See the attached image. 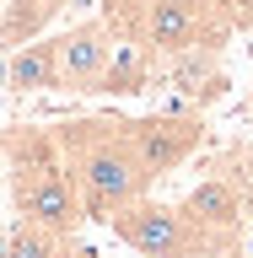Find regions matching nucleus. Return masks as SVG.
<instances>
[{"label": "nucleus", "instance_id": "f257e3e1", "mask_svg": "<svg viewBox=\"0 0 253 258\" xmlns=\"http://www.w3.org/2000/svg\"><path fill=\"white\" fill-rule=\"evenodd\" d=\"M54 140H60V151H65V167H70V183H76V194H81L86 221H113L129 199L151 194V183H157V177L140 167V156H135L119 113L65 118V124H54Z\"/></svg>", "mask_w": 253, "mask_h": 258}, {"label": "nucleus", "instance_id": "f03ea898", "mask_svg": "<svg viewBox=\"0 0 253 258\" xmlns=\"http://www.w3.org/2000/svg\"><path fill=\"white\" fill-rule=\"evenodd\" d=\"M0 151H6V167H11L16 215H27L38 226H54L60 237H76L86 210H81V194L70 183V167H65V151L54 140V129L16 124L0 135Z\"/></svg>", "mask_w": 253, "mask_h": 258}, {"label": "nucleus", "instance_id": "7ed1b4c3", "mask_svg": "<svg viewBox=\"0 0 253 258\" xmlns=\"http://www.w3.org/2000/svg\"><path fill=\"white\" fill-rule=\"evenodd\" d=\"M108 226H113V237L140 258H210L205 237L189 226V215L178 205H167V199H151V194L129 199Z\"/></svg>", "mask_w": 253, "mask_h": 258}, {"label": "nucleus", "instance_id": "20e7f679", "mask_svg": "<svg viewBox=\"0 0 253 258\" xmlns=\"http://www.w3.org/2000/svg\"><path fill=\"white\" fill-rule=\"evenodd\" d=\"M124 135H129V145H135L145 172L167 177L205 145V118H199V108H162V113L124 118Z\"/></svg>", "mask_w": 253, "mask_h": 258}, {"label": "nucleus", "instance_id": "39448f33", "mask_svg": "<svg viewBox=\"0 0 253 258\" xmlns=\"http://www.w3.org/2000/svg\"><path fill=\"white\" fill-rule=\"evenodd\" d=\"M124 43H140L157 54V64L189 54V48H226V32L199 11V0H145L140 27Z\"/></svg>", "mask_w": 253, "mask_h": 258}, {"label": "nucleus", "instance_id": "423d86ee", "mask_svg": "<svg viewBox=\"0 0 253 258\" xmlns=\"http://www.w3.org/2000/svg\"><path fill=\"white\" fill-rule=\"evenodd\" d=\"M178 210L189 215V226L205 237L210 258H242V226H248V210H242V194L237 183H226V177H205V183H194Z\"/></svg>", "mask_w": 253, "mask_h": 258}, {"label": "nucleus", "instance_id": "0eeeda50", "mask_svg": "<svg viewBox=\"0 0 253 258\" xmlns=\"http://www.w3.org/2000/svg\"><path fill=\"white\" fill-rule=\"evenodd\" d=\"M113 43H119V32L103 22V16H86L76 27H65L54 38V92H70V97H97V81L108 70L113 59Z\"/></svg>", "mask_w": 253, "mask_h": 258}, {"label": "nucleus", "instance_id": "6e6552de", "mask_svg": "<svg viewBox=\"0 0 253 258\" xmlns=\"http://www.w3.org/2000/svg\"><path fill=\"white\" fill-rule=\"evenodd\" d=\"M162 81L183 97V108H210V102H221L226 97V70H221V48H189V54H178V59L162 64Z\"/></svg>", "mask_w": 253, "mask_h": 258}, {"label": "nucleus", "instance_id": "1a4fd4ad", "mask_svg": "<svg viewBox=\"0 0 253 258\" xmlns=\"http://www.w3.org/2000/svg\"><path fill=\"white\" fill-rule=\"evenodd\" d=\"M162 81V64H157V54L151 48H140V43H113V59H108V70H103V81H97V97H140V92H151Z\"/></svg>", "mask_w": 253, "mask_h": 258}, {"label": "nucleus", "instance_id": "9d476101", "mask_svg": "<svg viewBox=\"0 0 253 258\" xmlns=\"http://www.w3.org/2000/svg\"><path fill=\"white\" fill-rule=\"evenodd\" d=\"M54 81H60V70H54V38H32V43L6 54V86L16 97L54 92Z\"/></svg>", "mask_w": 253, "mask_h": 258}, {"label": "nucleus", "instance_id": "9b49d317", "mask_svg": "<svg viewBox=\"0 0 253 258\" xmlns=\"http://www.w3.org/2000/svg\"><path fill=\"white\" fill-rule=\"evenodd\" d=\"M65 6H70V0H6V11H0V43L22 48V43H32V38H43V27Z\"/></svg>", "mask_w": 253, "mask_h": 258}, {"label": "nucleus", "instance_id": "f8f14e48", "mask_svg": "<svg viewBox=\"0 0 253 258\" xmlns=\"http://www.w3.org/2000/svg\"><path fill=\"white\" fill-rule=\"evenodd\" d=\"M65 237L54 226H38L27 215H16V226L6 231V258H60Z\"/></svg>", "mask_w": 253, "mask_h": 258}, {"label": "nucleus", "instance_id": "ddd939ff", "mask_svg": "<svg viewBox=\"0 0 253 258\" xmlns=\"http://www.w3.org/2000/svg\"><path fill=\"white\" fill-rule=\"evenodd\" d=\"M199 11L232 38V32H253V0H199Z\"/></svg>", "mask_w": 253, "mask_h": 258}, {"label": "nucleus", "instance_id": "4468645a", "mask_svg": "<svg viewBox=\"0 0 253 258\" xmlns=\"http://www.w3.org/2000/svg\"><path fill=\"white\" fill-rule=\"evenodd\" d=\"M60 258H103L97 247H81L76 237H65V247H60Z\"/></svg>", "mask_w": 253, "mask_h": 258}, {"label": "nucleus", "instance_id": "2eb2a0df", "mask_svg": "<svg viewBox=\"0 0 253 258\" xmlns=\"http://www.w3.org/2000/svg\"><path fill=\"white\" fill-rule=\"evenodd\" d=\"M248 108H253V86H248Z\"/></svg>", "mask_w": 253, "mask_h": 258}, {"label": "nucleus", "instance_id": "dca6fc26", "mask_svg": "<svg viewBox=\"0 0 253 258\" xmlns=\"http://www.w3.org/2000/svg\"><path fill=\"white\" fill-rule=\"evenodd\" d=\"M0 11H6V0H0Z\"/></svg>", "mask_w": 253, "mask_h": 258}]
</instances>
